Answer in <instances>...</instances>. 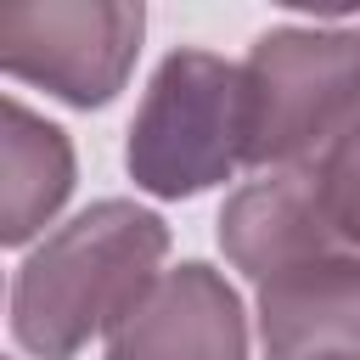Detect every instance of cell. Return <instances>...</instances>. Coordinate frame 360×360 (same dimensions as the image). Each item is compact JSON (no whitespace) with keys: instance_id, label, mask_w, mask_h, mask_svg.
<instances>
[{"instance_id":"obj_1","label":"cell","mask_w":360,"mask_h":360,"mask_svg":"<svg viewBox=\"0 0 360 360\" xmlns=\"http://www.w3.org/2000/svg\"><path fill=\"white\" fill-rule=\"evenodd\" d=\"M163 214L129 197H101L79 208L17 259L6 292L11 343L34 360H79L141 304V292L163 276Z\"/></svg>"},{"instance_id":"obj_2","label":"cell","mask_w":360,"mask_h":360,"mask_svg":"<svg viewBox=\"0 0 360 360\" xmlns=\"http://www.w3.org/2000/svg\"><path fill=\"white\" fill-rule=\"evenodd\" d=\"M124 169L135 191L186 202L248 169V101L242 62L202 45H180L146 79V96L124 135Z\"/></svg>"},{"instance_id":"obj_3","label":"cell","mask_w":360,"mask_h":360,"mask_svg":"<svg viewBox=\"0 0 360 360\" xmlns=\"http://www.w3.org/2000/svg\"><path fill=\"white\" fill-rule=\"evenodd\" d=\"M248 169L315 163L349 124H360V34L321 22L264 28L242 56Z\"/></svg>"},{"instance_id":"obj_4","label":"cell","mask_w":360,"mask_h":360,"mask_svg":"<svg viewBox=\"0 0 360 360\" xmlns=\"http://www.w3.org/2000/svg\"><path fill=\"white\" fill-rule=\"evenodd\" d=\"M146 6L135 0H28L0 11V68L79 112L112 107L135 73Z\"/></svg>"},{"instance_id":"obj_5","label":"cell","mask_w":360,"mask_h":360,"mask_svg":"<svg viewBox=\"0 0 360 360\" xmlns=\"http://www.w3.org/2000/svg\"><path fill=\"white\" fill-rule=\"evenodd\" d=\"M107 360H253L242 292L225 270L180 259L107 332Z\"/></svg>"},{"instance_id":"obj_6","label":"cell","mask_w":360,"mask_h":360,"mask_svg":"<svg viewBox=\"0 0 360 360\" xmlns=\"http://www.w3.org/2000/svg\"><path fill=\"white\" fill-rule=\"evenodd\" d=\"M264 360H360V253L321 248L253 287Z\"/></svg>"},{"instance_id":"obj_7","label":"cell","mask_w":360,"mask_h":360,"mask_svg":"<svg viewBox=\"0 0 360 360\" xmlns=\"http://www.w3.org/2000/svg\"><path fill=\"white\" fill-rule=\"evenodd\" d=\"M214 236H219V253L259 287L270 281L276 270L321 253V248H349L332 219H326V202H321V186H315V163H298V169H264L259 180L236 186L214 219Z\"/></svg>"},{"instance_id":"obj_8","label":"cell","mask_w":360,"mask_h":360,"mask_svg":"<svg viewBox=\"0 0 360 360\" xmlns=\"http://www.w3.org/2000/svg\"><path fill=\"white\" fill-rule=\"evenodd\" d=\"M79 186V158L62 124L39 118L22 96L0 107V242L34 248L56 231L62 202Z\"/></svg>"},{"instance_id":"obj_9","label":"cell","mask_w":360,"mask_h":360,"mask_svg":"<svg viewBox=\"0 0 360 360\" xmlns=\"http://www.w3.org/2000/svg\"><path fill=\"white\" fill-rule=\"evenodd\" d=\"M315 186H321V202H326L332 231L360 253V124H349L315 158Z\"/></svg>"}]
</instances>
